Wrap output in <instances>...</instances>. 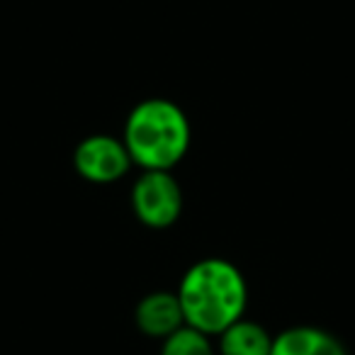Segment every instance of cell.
<instances>
[{
  "mask_svg": "<svg viewBox=\"0 0 355 355\" xmlns=\"http://www.w3.org/2000/svg\"><path fill=\"white\" fill-rule=\"evenodd\" d=\"M178 300L185 324L202 334H222L241 319L246 309V282L232 263L222 258L200 261L185 272Z\"/></svg>",
  "mask_w": 355,
  "mask_h": 355,
  "instance_id": "cell-1",
  "label": "cell"
},
{
  "mask_svg": "<svg viewBox=\"0 0 355 355\" xmlns=\"http://www.w3.org/2000/svg\"><path fill=\"white\" fill-rule=\"evenodd\" d=\"M124 146L144 171H171L190 146L188 117L168 100H144L127 119Z\"/></svg>",
  "mask_w": 355,
  "mask_h": 355,
  "instance_id": "cell-2",
  "label": "cell"
},
{
  "mask_svg": "<svg viewBox=\"0 0 355 355\" xmlns=\"http://www.w3.org/2000/svg\"><path fill=\"white\" fill-rule=\"evenodd\" d=\"M132 207L139 222L151 229H166L180 217L183 195L168 171H146L132 188Z\"/></svg>",
  "mask_w": 355,
  "mask_h": 355,
  "instance_id": "cell-3",
  "label": "cell"
},
{
  "mask_svg": "<svg viewBox=\"0 0 355 355\" xmlns=\"http://www.w3.org/2000/svg\"><path fill=\"white\" fill-rule=\"evenodd\" d=\"M73 163L80 178H85L90 183L107 185L129 171L132 158H129L124 141L100 134V137H88L85 141H80V146L76 148Z\"/></svg>",
  "mask_w": 355,
  "mask_h": 355,
  "instance_id": "cell-4",
  "label": "cell"
},
{
  "mask_svg": "<svg viewBox=\"0 0 355 355\" xmlns=\"http://www.w3.org/2000/svg\"><path fill=\"white\" fill-rule=\"evenodd\" d=\"M137 324L151 338H168L183 329L185 316L180 300L173 292H151L137 306Z\"/></svg>",
  "mask_w": 355,
  "mask_h": 355,
  "instance_id": "cell-5",
  "label": "cell"
},
{
  "mask_svg": "<svg viewBox=\"0 0 355 355\" xmlns=\"http://www.w3.org/2000/svg\"><path fill=\"white\" fill-rule=\"evenodd\" d=\"M270 355H345V350L326 331L314 326H297L272 338Z\"/></svg>",
  "mask_w": 355,
  "mask_h": 355,
  "instance_id": "cell-6",
  "label": "cell"
},
{
  "mask_svg": "<svg viewBox=\"0 0 355 355\" xmlns=\"http://www.w3.org/2000/svg\"><path fill=\"white\" fill-rule=\"evenodd\" d=\"M219 350L222 355H270L272 338L263 326L253 321H234L229 329H224Z\"/></svg>",
  "mask_w": 355,
  "mask_h": 355,
  "instance_id": "cell-7",
  "label": "cell"
},
{
  "mask_svg": "<svg viewBox=\"0 0 355 355\" xmlns=\"http://www.w3.org/2000/svg\"><path fill=\"white\" fill-rule=\"evenodd\" d=\"M163 340L166 343H163L161 355H214L207 334L193 329V326H183Z\"/></svg>",
  "mask_w": 355,
  "mask_h": 355,
  "instance_id": "cell-8",
  "label": "cell"
}]
</instances>
